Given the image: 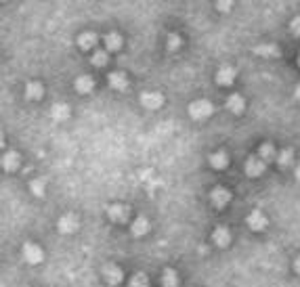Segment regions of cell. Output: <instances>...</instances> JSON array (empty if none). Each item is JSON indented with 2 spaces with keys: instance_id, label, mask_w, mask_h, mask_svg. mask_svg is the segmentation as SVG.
I'll list each match as a JSON object with an SVG mask.
<instances>
[{
  "instance_id": "obj_1",
  "label": "cell",
  "mask_w": 300,
  "mask_h": 287,
  "mask_svg": "<svg viewBox=\"0 0 300 287\" xmlns=\"http://www.w3.org/2000/svg\"><path fill=\"white\" fill-rule=\"evenodd\" d=\"M214 107L210 101H193V103L189 105V116L193 120H206L212 116Z\"/></svg>"
},
{
  "instance_id": "obj_2",
  "label": "cell",
  "mask_w": 300,
  "mask_h": 287,
  "mask_svg": "<svg viewBox=\"0 0 300 287\" xmlns=\"http://www.w3.org/2000/svg\"><path fill=\"white\" fill-rule=\"evenodd\" d=\"M21 254H23V260H25L28 264H40L42 258H44V252H42L36 243H25Z\"/></svg>"
},
{
  "instance_id": "obj_3",
  "label": "cell",
  "mask_w": 300,
  "mask_h": 287,
  "mask_svg": "<svg viewBox=\"0 0 300 287\" xmlns=\"http://www.w3.org/2000/svg\"><path fill=\"white\" fill-rule=\"evenodd\" d=\"M57 228H59V233H74L78 231V218H76L74 214H63L59 220H57Z\"/></svg>"
},
{
  "instance_id": "obj_4",
  "label": "cell",
  "mask_w": 300,
  "mask_h": 287,
  "mask_svg": "<svg viewBox=\"0 0 300 287\" xmlns=\"http://www.w3.org/2000/svg\"><path fill=\"white\" fill-rule=\"evenodd\" d=\"M164 103V97L159 92H143L141 94V105L145 109H159Z\"/></svg>"
},
{
  "instance_id": "obj_5",
  "label": "cell",
  "mask_w": 300,
  "mask_h": 287,
  "mask_svg": "<svg viewBox=\"0 0 300 287\" xmlns=\"http://www.w3.org/2000/svg\"><path fill=\"white\" fill-rule=\"evenodd\" d=\"M235 67H231V65H222L221 69H219V74H216V82H219L221 86H229V84H233L235 82Z\"/></svg>"
},
{
  "instance_id": "obj_6",
  "label": "cell",
  "mask_w": 300,
  "mask_h": 287,
  "mask_svg": "<svg viewBox=\"0 0 300 287\" xmlns=\"http://www.w3.org/2000/svg\"><path fill=\"white\" fill-rule=\"evenodd\" d=\"M128 214H130V210L126 206H120V203L107 208V216H110L113 222H126V220H128Z\"/></svg>"
},
{
  "instance_id": "obj_7",
  "label": "cell",
  "mask_w": 300,
  "mask_h": 287,
  "mask_svg": "<svg viewBox=\"0 0 300 287\" xmlns=\"http://www.w3.org/2000/svg\"><path fill=\"white\" fill-rule=\"evenodd\" d=\"M265 159L263 157H250L246 162V174L248 176H260L265 172Z\"/></svg>"
},
{
  "instance_id": "obj_8",
  "label": "cell",
  "mask_w": 300,
  "mask_h": 287,
  "mask_svg": "<svg viewBox=\"0 0 300 287\" xmlns=\"http://www.w3.org/2000/svg\"><path fill=\"white\" fill-rule=\"evenodd\" d=\"M103 275H105V281L110 285H118V283H122V279H124L120 266H116V264H107L103 269Z\"/></svg>"
},
{
  "instance_id": "obj_9",
  "label": "cell",
  "mask_w": 300,
  "mask_h": 287,
  "mask_svg": "<svg viewBox=\"0 0 300 287\" xmlns=\"http://www.w3.org/2000/svg\"><path fill=\"white\" fill-rule=\"evenodd\" d=\"M248 227H250L252 231H265L267 228V216L263 212H258V210H254V212L248 216Z\"/></svg>"
},
{
  "instance_id": "obj_10",
  "label": "cell",
  "mask_w": 300,
  "mask_h": 287,
  "mask_svg": "<svg viewBox=\"0 0 300 287\" xmlns=\"http://www.w3.org/2000/svg\"><path fill=\"white\" fill-rule=\"evenodd\" d=\"M210 199H212V203L216 208H222V206H227V203L231 201V193H229L227 189L219 187V189H214L212 193H210Z\"/></svg>"
},
{
  "instance_id": "obj_11",
  "label": "cell",
  "mask_w": 300,
  "mask_h": 287,
  "mask_svg": "<svg viewBox=\"0 0 300 287\" xmlns=\"http://www.w3.org/2000/svg\"><path fill=\"white\" fill-rule=\"evenodd\" d=\"M225 107L231 113H235V116H237V113H244V109H246V101L239 97V94H231V97L227 99V103H225Z\"/></svg>"
},
{
  "instance_id": "obj_12",
  "label": "cell",
  "mask_w": 300,
  "mask_h": 287,
  "mask_svg": "<svg viewBox=\"0 0 300 287\" xmlns=\"http://www.w3.org/2000/svg\"><path fill=\"white\" fill-rule=\"evenodd\" d=\"M107 80H110V86L116 88V91H126V86H128V78L122 74V72H113L107 76Z\"/></svg>"
},
{
  "instance_id": "obj_13",
  "label": "cell",
  "mask_w": 300,
  "mask_h": 287,
  "mask_svg": "<svg viewBox=\"0 0 300 287\" xmlns=\"http://www.w3.org/2000/svg\"><path fill=\"white\" fill-rule=\"evenodd\" d=\"M212 239H214V243L219 245V247H227L229 243H231V233H229L225 227H219V228L214 231Z\"/></svg>"
},
{
  "instance_id": "obj_14",
  "label": "cell",
  "mask_w": 300,
  "mask_h": 287,
  "mask_svg": "<svg viewBox=\"0 0 300 287\" xmlns=\"http://www.w3.org/2000/svg\"><path fill=\"white\" fill-rule=\"evenodd\" d=\"M95 88V80L91 78V76H80V78H76V91L86 94V92H93Z\"/></svg>"
},
{
  "instance_id": "obj_15",
  "label": "cell",
  "mask_w": 300,
  "mask_h": 287,
  "mask_svg": "<svg viewBox=\"0 0 300 287\" xmlns=\"http://www.w3.org/2000/svg\"><path fill=\"white\" fill-rule=\"evenodd\" d=\"M208 162H210V166H212V168L222 170V168H227V166H229V155H227L225 151H219V153H212Z\"/></svg>"
},
{
  "instance_id": "obj_16",
  "label": "cell",
  "mask_w": 300,
  "mask_h": 287,
  "mask_svg": "<svg viewBox=\"0 0 300 287\" xmlns=\"http://www.w3.org/2000/svg\"><path fill=\"white\" fill-rule=\"evenodd\" d=\"M130 231H132V235H135V237H141V235H145V233L149 231V222H147V218L139 216V218H137L135 222H132Z\"/></svg>"
},
{
  "instance_id": "obj_17",
  "label": "cell",
  "mask_w": 300,
  "mask_h": 287,
  "mask_svg": "<svg viewBox=\"0 0 300 287\" xmlns=\"http://www.w3.org/2000/svg\"><path fill=\"white\" fill-rule=\"evenodd\" d=\"M42 94H44V86H42V84H38V82H30V84L25 86V97L32 99V101L40 99Z\"/></svg>"
},
{
  "instance_id": "obj_18",
  "label": "cell",
  "mask_w": 300,
  "mask_h": 287,
  "mask_svg": "<svg viewBox=\"0 0 300 287\" xmlns=\"http://www.w3.org/2000/svg\"><path fill=\"white\" fill-rule=\"evenodd\" d=\"M105 46H107V50H120L122 48V36L116 34V31L107 34L105 36Z\"/></svg>"
},
{
  "instance_id": "obj_19",
  "label": "cell",
  "mask_w": 300,
  "mask_h": 287,
  "mask_svg": "<svg viewBox=\"0 0 300 287\" xmlns=\"http://www.w3.org/2000/svg\"><path fill=\"white\" fill-rule=\"evenodd\" d=\"M95 44H97V36L91 34V31H86V34H82V36L78 38V46H80L82 50H91Z\"/></svg>"
},
{
  "instance_id": "obj_20",
  "label": "cell",
  "mask_w": 300,
  "mask_h": 287,
  "mask_svg": "<svg viewBox=\"0 0 300 287\" xmlns=\"http://www.w3.org/2000/svg\"><path fill=\"white\" fill-rule=\"evenodd\" d=\"M50 113H53V118L57 120V122H63V120L69 118V107L63 105V103H57V105H53Z\"/></svg>"
},
{
  "instance_id": "obj_21",
  "label": "cell",
  "mask_w": 300,
  "mask_h": 287,
  "mask_svg": "<svg viewBox=\"0 0 300 287\" xmlns=\"http://www.w3.org/2000/svg\"><path fill=\"white\" fill-rule=\"evenodd\" d=\"M254 53L260 55V57H277L279 48L275 46V44H260V46L254 48Z\"/></svg>"
},
{
  "instance_id": "obj_22",
  "label": "cell",
  "mask_w": 300,
  "mask_h": 287,
  "mask_svg": "<svg viewBox=\"0 0 300 287\" xmlns=\"http://www.w3.org/2000/svg\"><path fill=\"white\" fill-rule=\"evenodd\" d=\"M162 285H164V287H176V285H178V275H176V271L166 269L164 275H162Z\"/></svg>"
},
{
  "instance_id": "obj_23",
  "label": "cell",
  "mask_w": 300,
  "mask_h": 287,
  "mask_svg": "<svg viewBox=\"0 0 300 287\" xmlns=\"http://www.w3.org/2000/svg\"><path fill=\"white\" fill-rule=\"evenodd\" d=\"M19 166V155L15 151H11V153H6V155L2 157V168L4 170H15Z\"/></svg>"
},
{
  "instance_id": "obj_24",
  "label": "cell",
  "mask_w": 300,
  "mask_h": 287,
  "mask_svg": "<svg viewBox=\"0 0 300 287\" xmlns=\"http://www.w3.org/2000/svg\"><path fill=\"white\" fill-rule=\"evenodd\" d=\"M258 157H263L265 162H271L273 157H277V153H275V147H273L271 143H265V145H260Z\"/></svg>"
},
{
  "instance_id": "obj_25",
  "label": "cell",
  "mask_w": 300,
  "mask_h": 287,
  "mask_svg": "<svg viewBox=\"0 0 300 287\" xmlns=\"http://www.w3.org/2000/svg\"><path fill=\"white\" fill-rule=\"evenodd\" d=\"M130 287H149L147 275H143V272H137V275L130 279Z\"/></svg>"
},
{
  "instance_id": "obj_26",
  "label": "cell",
  "mask_w": 300,
  "mask_h": 287,
  "mask_svg": "<svg viewBox=\"0 0 300 287\" xmlns=\"http://www.w3.org/2000/svg\"><path fill=\"white\" fill-rule=\"evenodd\" d=\"M107 59H110V57H107V53L105 50H97V53H93V65H97V67H103L105 63H107Z\"/></svg>"
},
{
  "instance_id": "obj_27",
  "label": "cell",
  "mask_w": 300,
  "mask_h": 287,
  "mask_svg": "<svg viewBox=\"0 0 300 287\" xmlns=\"http://www.w3.org/2000/svg\"><path fill=\"white\" fill-rule=\"evenodd\" d=\"M292 157H294V153H292V149H284L282 153H277V162H279V166H290V162H292Z\"/></svg>"
},
{
  "instance_id": "obj_28",
  "label": "cell",
  "mask_w": 300,
  "mask_h": 287,
  "mask_svg": "<svg viewBox=\"0 0 300 287\" xmlns=\"http://www.w3.org/2000/svg\"><path fill=\"white\" fill-rule=\"evenodd\" d=\"M30 189H32V193H34L36 197H42L44 195V181H42V178H36V181H32L30 182Z\"/></svg>"
},
{
  "instance_id": "obj_29",
  "label": "cell",
  "mask_w": 300,
  "mask_h": 287,
  "mask_svg": "<svg viewBox=\"0 0 300 287\" xmlns=\"http://www.w3.org/2000/svg\"><path fill=\"white\" fill-rule=\"evenodd\" d=\"M168 48H170V50L181 48V38H178L176 34H170V36H168Z\"/></svg>"
},
{
  "instance_id": "obj_30",
  "label": "cell",
  "mask_w": 300,
  "mask_h": 287,
  "mask_svg": "<svg viewBox=\"0 0 300 287\" xmlns=\"http://www.w3.org/2000/svg\"><path fill=\"white\" fill-rule=\"evenodd\" d=\"M216 6H219V11L222 13H229L233 6V0H216Z\"/></svg>"
},
{
  "instance_id": "obj_31",
  "label": "cell",
  "mask_w": 300,
  "mask_h": 287,
  "mask_svg": "<svg viewBox=\"0 0 300 287\" xmlns=\"http://www.w3.org/2000/svg\"><path fill=\"white\" fill-rule=\"evenodd\" d=\"M290 30H292V34H296V36H300V17H294L290 21Z\"/></svg>"
},
{
  "instance_id": "obj_32",
  "label": "cell",
  "mask_w": 300,
  "mask_h": 287,
  "mask_svg": "<svg viewBox=\"0 0 300 287\" xmlns=\"http://www.w3.org/2000/svg\"><path fill=\"white\" fill-rule=\"evenodd\" d=\"M294 271H296L298 275H300V256H298V258L294 260Z\"/></svg>"
},
{
  "instance_id": "obj_33",
  "label": "cell",
  "mask_w": 300,
  "mask_h": 287,
  "mask_svg": "<svg viewBox=\"0 0 300 287\" xmlns=\"http://www.w3.org/2000/svg\"><path fill=\"white\" fill-rule=\"evenodd\" d=\"M294 99H296V101H300V84L294 88Z\"/></svg>"
},
{
  "instance_id": "obj_34",
  "label": "cell",
  "mask_w": 300,
  "mask_h": 287,
  "mask_svg": "<svg viewBox=\"0 0 300 287\" xmlns=\"http://www.w3.org/2000/svg\"><path fill=\"white\" fill-rule=\"evenodd\" d=\"M296 178L300 181V164H298V168H296Z\"/></svg>"
},
{
  "instance_id": "obj_35",
  "label": "cell",
  "mask_w": 300,
  "mask_h": 287,
  "mask_svg": "<svg viewBox=\"0 0 300 287\" xmlns=\"http://www.w3.org/2000/svg\"><path fill=\"white\" fill-rule=\"evenodd\" d=\"M298 63H300V57H298Z\"/></svg>"
}]
</instances>
